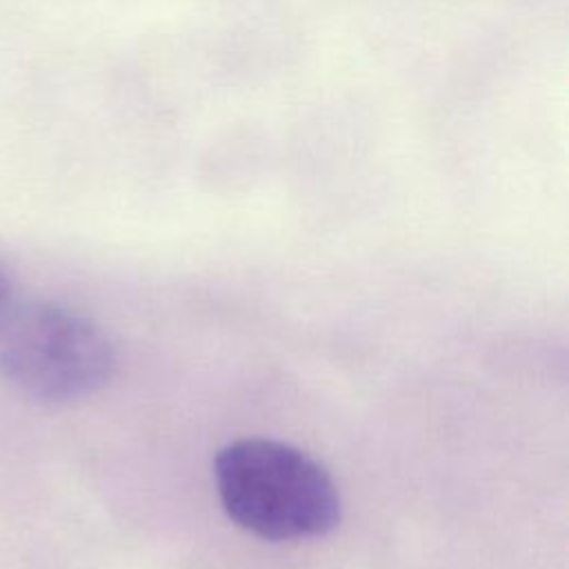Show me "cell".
<instances>
[{
  "label": "cell",
  "mask_w": 569,
  "mask_h": 569,
  "mask_svg": "<svg viewBox=\"0 0 569 569\" xmlns=\"http://www.w3.org/2000/svg\"><path fill=\"white\" fill-rule=\"evenodd\" d=\"M213 476L227 516L258 538H316L340 520V498L329 473L287 442H229L216 453Z\"/></svg>",
  "instance_id": "obj_1"
},
{
  "label": "cell",
  "mask_w": 569,
  "mask_h": 569,
  "mask_svg": "<svg viewBox=\"0 0 569 569\" xmlns=\"http://www.w3.org/2000/svg\"><path fill=\"white\" fill-rule=\"evenodd\" d=\"M116 371L109 336L87 316L58 305H27L0 316V378L44 402L80 400Z\"/></svg>",
  "instance_id": "obj_2"
},
{
  "label": "cell",
  "mask_w": 569,
  "mask_h": 569,
  "mask_svg": "<svg viewBox=\"0 0 569 569\" xmlns=\"http://www.w3.org/2000/svg\"><path fill=\"white\" fill-rule=\"evenodd\" d=\"M7 293H9V284H7V280H4V276L0 273V311H2V307H4V300H7Z\"/></svg>",
  "instance_id": "obj_3"
}]
</instances>
